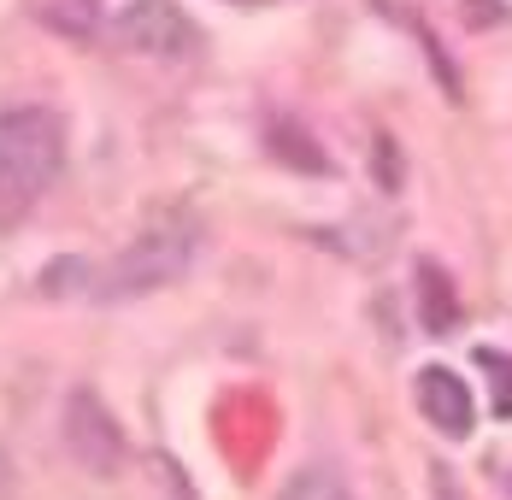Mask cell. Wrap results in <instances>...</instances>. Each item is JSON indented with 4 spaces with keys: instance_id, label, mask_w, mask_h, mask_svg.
<instances>
[{
    "instance_id": "6da1fadb",
    "label": "cell",
    "mask_w": 512,
    "mask_h": 500,
    "mask_svg": "<svg viewBox=\"0 0 512 500\" xmlns=\"http://www.w3.org/2000/svg\"><path fill=\"white\" fill-rule=\"evenodd\" d=\"M65 171V124L48 106L0 112V224H18Z\"/></svg>"
},
{
    "instance_id": "7a4b0ae2",
    "label": "cell",
    "mask_w": 512,
    "mask_h": 500,
    "mask_svg": "<svg viewBox=\"0 0 512 500\" xmlns=\"http://www.w3.org/2000/svg\"><path fill=\"white\" fill-rule=\"evenodd\" d=\"M201 253V218L189 206H159L154 218L130 236V248L118 253L112 265L101 271V300H136L154 295L165 283H177Z\"/></svg>"
},
{
    "instance_id": "3957f363",
    "label": "cell",
    "mask_w": 512,
    "mask_h": 500,
    "mask_svg": "<svg viewBox=\"0 0 512 500\" xmlns=\"http://www.w3.org/2000/svg\"><path fill=\"white\" fill-rule=\"evenodd\" d=\"M112 36L130 53H148V59H195L206 48L201 24L177 0H130L112 18Z\"/></svg>"
},
{
    "instance_id": "277c9868",
    "label": "cell",
    "mask_w": 512,
    "mask_h": 500,
    "mask_svg": "<svg viewBox=\"0 0 512 500\" xmlns=\"http://www.w3.org/2000/svg\"><path fill=\"white\" fill-rule=\"evenodd\" d=\"M65 448L77 465H89L95 477H118L124 471V430H118V418L101 406V395H89V389H77V395L65 400Z\"/></svg>"
},
{
    "instance_id": "5b68a950",
    "label": "cell",
    "mask_w": 512,
    "mask_h": 500,
    "mask_svg": "<svg viewBox=\"0 0 512 500\" xmlns=\"http://www.w3.org/2000/svg\"><path fill=\"white\" fill-rule=\"evenodd\" d=\"M418 412L442 430V436H471V424H477V400L465 389L460 371H448V365H424L418 371Z\"/></svg>"
},
{
    "instance_id": "8992f818",
    "label": "cell",
    "mask_w": 512,
    "mask_h": 500,
    "mask_svg": "<svg viewBox=\"0 0 512 500\" xmlns=\"http://www.w3.org/2000/svg\"><path fill=\"white\" fill-rule=\"evenodd\" d=\"M418 324L430 330V336H448V330H460V295H454V283H448V271L442 265H418Z\"/></svg>"
},
{
    "instance_id": "52a82bcc",
    "label": "cell",
    "mask_w": 512,
    "mask_h": 500,
    "mask_svg": "<svg viewBox=\"0 0 512 500\" xmlns=\"http://www.w3.org/2000/svg\"><path fill=\"white\" fill-rule=\"evenodd\" d=\"M277 500H354V489L342 483V471H330V465H307V471H295V477L283 483V495Z\"/></svg>"
},
{
    "instance_id": "ba28073f",
    "label": "cell",
    "mask_w": 512,
    "mask_h": 500,
    "mask_svg": "<svg viewBox=\"0 0 512 500\" xmlns=\"http://www.w3.org/2000/svg\"><path fill=\"white\" fill-rule=\"evenodd\" d=\"M271 153L289 159V165H301V171H330L324 148H312V136L307 130H295V124H277V130H271Z\"/></svg>"
},
{
    "instance_id": "9c48e42d",
    "label": "cell",
    "mask_w": 512,
    "mask_h": 500,
    "mask_svg": "<svg viewBox=\"0 0 512 500\" xmlns=\"http://www.w3.org/2000/svg\"><path fill=\"white\" fill-rule=\"evenodd\" d=\"M477 365H483V371H495V412L512 418V365L501 359V353H477Z\"/></svg>"
},
{
    "instance_id": "30bf717a",
    "label": "cell",
    "mask_w": 512,
    "mask_h": 500,
    "mask_svg": "<svg viewBox=\"0 0 512 500\" xmlns=\"http://www.w3.org/2000/svg\"><path fill=\"white\" fill-rule=\"evenodd\" d=\"M465 18H471V24H495V18H501V6H489V0H471V6H465Z\"/></svg>"
},
{
    "instance_id": "8fae6325",
    "label": "cell",
    "mask_w": 512,
    "mask_h": 500,
    "mask_svg": "<svg viewBox=\"0 0 512 500\" xmlns=\"http://www.w3.org/2000/svg\"><path fill=\"white\" fill-rule=\"evenodd\" d=\"M0 500H12V459L0 453Z\"/></svg>"
}]
</instances>
